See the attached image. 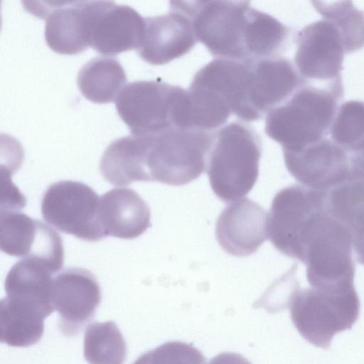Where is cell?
Segmentation results:
<instances>
[{
	"label": "cell",
	"mask_w": 364,
	"mask_h": 364,
	"mask_svg": "<svg viewBox=\"0 0 364 364\" xmlns=\"http://www.w3.org/2000/svg\"><path fill=\"white\" fill-rule=\"evenodd\" d=\"M170 8L190 19L198 41L217 58L277 56L289 38L286 26L248 1H173Z\"/></svg>",
	"instance_id": "cell-1"
},
{
	"label": "cell",
	"mask_w": 364,
	"mask_h": 364,
	"mask_svg": "<svg viewBox=\"0 0 364 364\" xmlns=\"http://www.w3.org/2000/svg\"><path fill=\"white\" fill-rule=\"evenodd\" d=\"M261 154L259 136L249 124L234 122L215 130L205 171L219 199L232 203L252 189Z\"/></svg>",
	"instance_id": "cell-2"
},
{
	"label": "cell",
	"mask_w": 364,
	"mask_h": 364,
	"mask_svg": "<svg viewBox=\"0 0 364 364\" xmlns=\"http://www.w3.org/2000/svg\"><path fill=\"white\" fill-rule=\"evenodd\" d=\"M342 96L306 82L267 114L264 132L282 151L299 150L327 136Z\"/></svg>",
	"instance_id": "cell-3"
},
{
	"label": "cell",
	"mask_w": 364,
	"mask_h": 364,
	"mask_svg": "<svg viewBox=\"0 0 364 364\" xmlns=\"http://www.w3.org/2000/svg\"><path fill=\"white\" fill-rule=\"evenodd\" d=\"M353 248L349 229L327 203L311 223L302 242L300 262L306 266L311 287L334 291L354 287Z\"/></svg>",
	"instance_id": "cell-4"
},
{
	"label": "cell",
	"mask_w": 364,
	"mask_h": 364,
	"mask_svg": "<svg viewBox=\"0 0 364 364\" xmlns=\"http://www.w3.org/2000/svg\"><path fill=\"white\" fill-rule=\"evenodd\" d=\"M215 132L171 127L140 136L149 181L183 186L205 171Z\"/></svg>",
	"instance_id": "cell-5"
},
{
	"label": "cell",
	"mask_w": 364,
	"mask_h": 364,
	"mask_svg": "<svg viewBox=\"0 0 364 364\" xmlns=\"http://www.w3.org/2000/svg\"><path fill=\"white\" fill-rule=\"evenodd\" d=\"M132 135L149 136L171 127L191 129L187 90L158 80L134 81L115 100Z\"/></svg>",
	"instance_id": "cell-6"
},
{
	"label": "cell",
	"mask_w": 364,
	"mask_h": 364,
	"mask_svg": "<svg viewBox=\"0 0 364 364\" xmlns=\"http://www.w3.org/2000/svg\"><path fill=\"white\" fill-rule=\"evenodd\" d=\"M289 304L291 321L299 333L323 349L329 348L336 333L350 329L360 313L355 287L340 291L299 288Z\"/></svg>",
	"instance_id": "cell-7"
},
{
	"label": "cell",
	"mask_w": 364,
	"mask_h": 364,
	"mask_svg": "<svg viewBox=\"0 0 364 364\" xmlns=\"http://www.w3.org/2000/svg\"><path fill=\"white\" fill-rule=\"evenodd\" d=\"M41 210L46 222L66 234L90 242L107 237L100 218V198L83 183L51 184L43 194Z\"/></svg>",
	"instance_id": "cell-8"
},
{
	"label": "cell",
	"mask_w": 364,
	"mask_h": 364,
	"mask_svg": "<svg viewBox=\"0 0 364 364\" xmlns=\"http://www.w3.org/2000/svg\"><path fill=\"white\" fill-rule=\"evenodd\" d=\"M296 40L294 63L304 80L343 93L341 70L346 53L337 28L323 18L303 28Z\"/></svg>",
	"instance_id": "cell-9"
},
{
	"label": "cell",
	"mask_w": 364,
	"mask_h": 364,
	"mask_svg": "<svg viewBox=\"0 0 364 364\" xmlns=\"http://www.w3.org/2000/svg\"><path fill=\"white\" fill-rule=\"evenodd\" d=\"M327 193L294 184L275 195L269 213V239L278 251L297 259L301 238L314 215L326 206Z\"/></svg>",
	"instance_id": "cell-10"
},
{
	"label": "cell",
	"mask_w": 364,
	"mask_h": 364,
	"mask_svg": "<svg viewBox=\"0 0 364 364\" xmlns=\"http://www.w3.org/2000/svg\"><path fill=\"white\" fill-rule=\"evenodd\" d=\"M89 47L105 55L138 49L145 20L134 9L110 1H85Z\"/></svg>",
	"instance_id": "cell-11"
},
{
	"label": "cell",
	"mask_w": 364,
	"mask_h": 364,
	"mask_svg": "<svg viewBox=\"0 0 364 364\" xmlns=\"http://www.w3.org/2000/svg\"><path fill=\"white\" fill-rule=\"evenodd\" d=\"M304 83L289 59L275 56L250 60L240 119H261L287 101Z\"/></svg>",
	"instance_id": "cell-12"
},
{
	"label": "cell",
	"mask_w": 364,
	"mask_h": 364,
	"mask_svg": "<svg viewBox=\"0 0 364 364\" xmlns=\"http://www.w3.org/2000/svg\"><path fill=\"white\" fill-rule=\"evenodd\" d=\"M0 247L11 256L41 260L55 272L63 265L64 250L59 234L44 223L14 208H1Z\"/></svg>",
	"instance_id": "cell-13"
},
{
	"label": "cell",
	"mask_w": 364,
	"mask_h": 364,
	"mask_svg": "<svg viewBox=\"0 0 364 364\" xmlns=\"http://www.w3.org/2000/svg\"><path fill=\"white\" fill-rule=\"evenodd\" d=\"M51 301L59 314L60 331L75 336L92 319L101 302L100 287L87 269L67 268L53 278Z\"/></svg>",
	"instance_id": "cell-14"
},
{
	"label": "cell",
	"mask_w": 364,
	"mask_h": 364,
	"mask_svg": "<svg viewBox=\"0 0 364 364\" xmlns=\"http://www.w3.org/2000/svg\"><path fill=\"white\" fill-rule=\"evenodd\" d=\"M283 154L288 171L304 186L328 191L350 178L348 154L327 136Z\"/></svg>",
	"instance_id": "cell-15"
},
{
	"label": "cell",
	"mask_w": 364,
	"mask_h": 364,
	"mask_svg": "<svg viewBox=\"0 0 364 364\" xmlns=\"http://www.w3.org/2000/svg\"><path fill=\"white\" fill-rule=\"evenodd\" d=\"M215 236L220 247L229 255H250L269 238V214L249 198L233 201L218 217Z\"/></svg>",
	"instance_id": "cell-16"
},
{
	"label": "cell",
	"mask_w": 364,
	"mask_h": 364,
	"mask_svg": "<svg viewBox=\"0 0 364 364\" xmlns=\"http://www.w3.org/2000/svg\"><path fill=\"white\" fill-rule=\"evenodd\" d=\"M144 20V36L137 50L151 65H163L180 58L198 42L190 19L177 10Z\"/></svg>",
	"instance_id": "cell-17"
},
{
	"label": "cell",
	"mask_w": 364,
	"mask_h": 364,
	"mask_svg": "<svg viewBox=\"0 0 364 364\" xmlns=\"http://www.w3.org/2000/svg\"><path fill=\"white\" fill-rule=\"evenodd\" d=\"M56 272L44 262L23 258L8 272L4 288L8 305L44 318L54 311L51 301L53 275Z\"/></svg>",
	"instance_id": "cell-18"
},
{
	"label": "cell",
	"mask_w": 364,
	"mask_h": 364,
	"mask_svg": "<svg viewBox=\"0 0 364 364\" xmlns=\"http://www.w3.org/2000/svg\"><path fill=\"white\" fill-rule=\"evenodd\" d=\"M25 6L29 12L46 18L45 39L48 47L63 55L78 54L89 46L84 1L45 2Z\"/></svg>",
	"instance_id": "cell-19"
},
{
	"label": "cell",
	"mask_w": 364,
	"mask_h": 364,
	"mask_svg": "<svg viewBox=\"0 0 364 364\" xmlns=\"http://www.w3.org/2000/svg\"><path fill=\"white\" fill-rule=\"evenodd\" d=\"M100 218L106 235L131 240L151 227L150 209L134 190L114 188L100 198Z\"/></svg>",
	"instance_id": "cell-20"
},
{
	"label": "cell",
	"mask_w": 364,
	"mask_h": 364,
	"mask_svg": "<svg viewBox=\"0 0 364 364\" xmlns=\"http://www.w3.org/2000/svg\"><path fill=\"white\" fill-rule=\"evenodd\" d=\"M141 138L129 135L112 141L105 150L100 169L104 178L116 186L134 181H149Z\"/></svg>",
	"instance_id": "cell-21"
},
{
	"label": "cell",
	"mask_w": 364,
	"mask_h": 364,
	"mask_svg": "<svg viewBox=\"0 0 364 364\" xmlns=\"http://www.w3.org/2000/svg\"><path fill=\"white\" fill-rule=\"evenodd\" d=\"M331 213L349 229L359 263L364 265V178H350L328 191Z\"/></svg>",
	"instance_id": "cell-22"
},
{
	"label": "cell",
	"mask_w": 364,
	"mask_h": 364,
	"mask_svg": "<svg viewBox=\"0 0 364 364\" xmlns=\"http://www.w3.org/2000/svg\"><path fill=\"white\" fill-rule=\"evenodd\" d=\"M127 81L126 73L119 60L109 57H97L88 61L77 77L82 95L97 104L116 100Z\"/></svg>",
	"instance_id": "cell-23"
},
{
	"label": "cell",
	"mask_w": 364,
	"mask_h": 364,
	"mask_svg": "<svg viewBox=\"0 0 364 364\" xmlns=\"http://www.w3.org/2000/svg\"><path fill=\"white\" fill-rule=\"evenodd\" d=\"M83 353L89 364H123L127 344L114 322H95L85 332Z\"/></svg>",
	"instance_id": "cell-24"
},
{
	"label": "cell",
	"mask_w": 364,
	"mask_h": 364,
	"mask_svg": "<svg viewBox=\"0 0 364 364\" xmlns=\"http://www.w3.org/2000/svg\"><path fill=\"white\" fill-rule=\"evenodd\" d=\"M314 7L338 30L343 41L346 53L364 47V13L350 1H312Z\"/></svg>",
	"instance_id": "cell-25"
},
{
	"label": "cell",
	"mask_w": 364,
	"mask_h": 364,
	"mask_svg": "<svg viewBox=\"0 0 364 364\" xmlns=\"http://www.w3.org/2000/svg\"><path fill=\"white\" fill-rule=\"evenodd\" d=\"M331 139L348 154L364 144V102L349 100L336 111L329 130Z\"/></svg>",
	"instance_id": "cell-26"
},
{
	"label": "cell",
	"mask_w": 364,
	"mask_h": 364,
	"mask_svg": "<svg viewBox=\"0 0 364 364\" xmlns=\"http://www.w3.org/2000/svg\"><path fill=\"white\" fill-rule=\"evenodd\" d=\"M132 364H205V358L190 343L169 341L141 354Z\"/></svg>",
	"instance_id": "cell-27"
},
{
	"label": "cell",
	"mask_w": 364,
	"mask_h": 364,
	"mask_svg": "<svg viewBox=\"0 0 364 364\" xmlns=\"http://www.w3.org/2000/svg\"><path fill=\"white\" fill-rule=\"evenodd\" d=\"M350 178H364V144L355 152L348 154Z\"/></svg>",
	"instance_id": "cell-28"
},
{
	"label": "cell",
	"mask_w": 364,
	"mask_h": 364,
	"mask_svg": "<svg viewBox=\"0 0 364 364\" xmlns=\"http://www.w3.org/2000/svg\"><path fill=\"white\" fill-rule=\"evenodd\" d=\"M208 364H251V363L239 353L225 352L213 358Z\"/></svg>",
	"instance_id": "cell-29"
}]
</instances>
